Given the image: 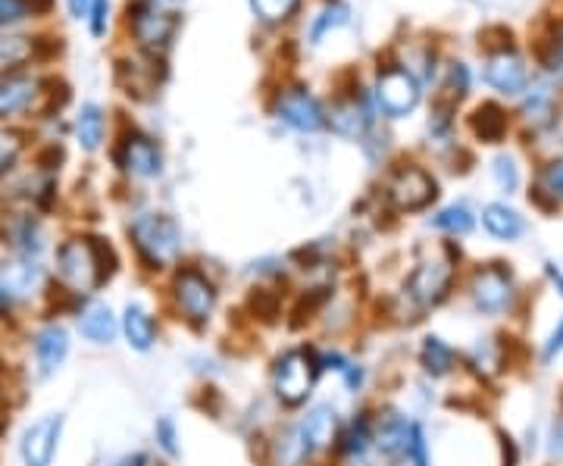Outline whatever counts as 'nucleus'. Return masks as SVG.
Segmentation results:
<instances>
[{"mask_svg": "<svg viewBox=\"0 0 563 466\" xmlns=\"http://www.w3.org/2000/svg\"><path fill=\"white\" fill-rule=\"evenodd\" d=\"M29 3L25 0H0V25H13V22L25 20Z\"/></svg>", "mask_w": 563, "mask_h": 466, "instance_id": "40", "label": "nucleus"}, {"mask_svg": "<svg viewBox=\"0 0 563 466\" xmlns=\"http://www.w3.org/2000/svg\"><path fill=\"white\" fill-rule=\"evenodd\" d=\"M322 360L317 345H288L269 364V398L279 410L301 413L303 407L313 404L317 388L322 382Z\"/></svg>", "mask_w": 563, "mask_h": 466, "instance_id": "3", "label": "nucleus"}, {"mask_svg": "<svg viewBox=\"0 0 563 466\" xmlns=\"http://www.w3.org/2000/svg\"><path fill=\"white\" fill-rule=\"evenodd\" d=\"M322 373L325 376H335L342 382L344 395L351 398H361L366 386H369V369L363 360H357L354 354H347L342 347H320Z\"/></svg>", "mask_w": 563, "mask_h": 466, "instance_id": "20", "label": "nucleus"}, {"mask_svg": "<svg viewBox=\"0 0 563 466\" xmlns=\"http://www.w3.org/2000/svg\"><path fill=\"white\" fill-rule=\"evenodd\" d=\"M276 116H279L288 129L303 132V135H317V132H322V129L329 125L320 101H317L313 95L301 91V88H291V91L282 95L279 103H276Z\"/></svg>", "mask_w": 563, "mask_h": 466, "instance_id": "17", "label": "nucleus"}, {"mask_svg": "<svg viewBox=\"0 0 563 466\" xmlns=\"http://www.w3.org/2000/svg\"><path fill=\"white\" fill-rule=\"evenodd\" d=\"M485 232L498 242H517L526 235V220L520 210L507 207V203H485L483 210Z\"/></svg>", "mask_w": 563, "mask_h": 466, "instance_id": "24", "label": "nucleus"}, {"mask_svg": "<svg viewBox=\"0 0 563 466\" xmlns=\"http://www.w3.org/2000/svg\"><path fill=\"white\" fill-rule=\"evenodd\" d=\"M454 285H457V260H454L451 251L420 260L407 273V279L395 295V301L401 304L398 320L401 323H417L426 313L439 310L454 295Z\"/></svg>", "mask_w": 563, "mask_h": 466, "instance_id": "4", "label": "nucleus"}, {"mask_svg": "<svg viewBox=\"0 0 563 466\" xmlns=\"http://www.w3.org/2000/svg\"><path fill=\"white\" fill-rule=\"evenodd\" d=\"M120 339L132 354H151L161 345V320L151 307L139 301V298H129L120 307Z\"/></svg>", "mask_w": 563, "mask_h": 466, "instance_id": "14", "label": "nucleus"}, {"mask_svg": "<svg viewBox=\"0 0 563 466\" xmlns=\"http://www.w3.org/2000/svg\"><path fill=\"white\" fill-rule=\"evenodd\" d=\"M544 276H548V282L558 288V295L563 298V269L558 264H544Z\"/></svg>", "mask_w": 563, "mask_h": 466, "instance_id": "43", "label": "nucleus"}, {"mask_svg": "<svg viewBox=\"0 0 563 466\" xmlns=\"http://www.w3.org/2000/svg\"><path fill=\"white\" fill-rule=\"evenodd\" d=\"M7 429H10V413H7V407L0 401V439L7 435Z\"/></svg>", "mask_w": 563, "mask_h": 466, "instance_id": "47", "label": "nucleus"}, {"mask_svg": "<svg viewBox=\"0 0 563 466\" xmlns=\"http://www.w3.org/2000/svg\"><path fill=\"white\" fill-rule=\"evenodd\" d=\"M76 144H79L85 154H98L103 147V138H107V116L98 103H85L76 116Z\"/></svg>", "mask_w": 563, "mask_h": 466, "instance_id": "26", "label": "nucleus"}, {"mask_svg": "<svg viewBox=\"0 0 563 466\" xmlns=\"http://www.w3.org/2000/svg\"><path fill=\"white\" fill-rule=\"evenodd\" d=\"M66 442V413L47 410L29 420L16 435V461L20 466H57Z\"/></svg>", "mask_w": 563, "mask_h": 466, "instance_id": "9", "label": "nucleus"}, {"mask_svg": "<svg viewBox=\"0 0 563 466\" xmlns=\"http://www.w3.org/2000/svg\"><path fill=\"white\" fill-rule=\"evenodd\" d=\"M263 466H320L301 435L298 420H282L261 439Z\"/></svg>", "mask_w": 563, "mask_h": 466, "instance_id": "13", "label": "nucleus"}, {"mask_svg": "<svg viewBox=\"0 0 563 466\" xmlns=\"http://www.w3.org/2000/svg\"><path fill=\"white\" fill-rule=\"evenodd\" d=\"M551 69H563V35L554 41V57H551Z\"/></svg>", "mask_w": 563, "mask_h": 466, "instance_id": "45", "label": "nucleus"}, {"mask_svg": "<svg viewBox=\"0 0 563 466\" xmlns=\"http://www.w3.org/2000/svg\"><path fill=\"white\" fill-rule=\"evenodd\" d=\"M66 320L73 325L76 339L85 342L88 347H113L120 342V310L103 301L101 298H91V301H79L66 310Z\"/></svg>", "mask_w": 563, "mask_h": 466, "instance_id": "10", "label": "nucleus"}, {"mask_svg": "<svg viewBox=\"0 0 563 466\" xmlns=\"http://www.w3.org/2000/svg\"><path fill=\"white\" fill-rule=\"evenodd\" d=\"M563 354V317L558 320V325L551 329V335L544 339V345H542V364L544 366H551L558 357Z\"/></svg>", "mask_w": 563, "mask_h": 466, "instance_id": "39", "label": "nucleus"}, {"mask_svg": "<svg viewBox=\"0 0 563 466\" xmlns=\"http://www.w3.org/2000/svg\"><path fill=\"white\" fill-rule=\"evenodd\" d=\"M492 173H495V182H498V188L501 191H517L520 188V166H517V160L510 157V154H501V157H495V163H492Z\"/></svg>", "mask_w": 563, "mask_h": 466, "instance_id": "35", "label": "nucleus"}, {"mask_svg": "<svg viewBox=\"0 0 563 466\" xmlns=\"http://www.w3.org/2000/svg\"><path fill=\"white\" fill-rule=\"evenodd\" d=\"M335 466H379L376 457H351V461H335Z\"/></svg>", "mask_w": 563, "mask_h": 466, "instance_id": "44", "label": "nucleus"}, {"mask_svg": "<svg viewBox=\"0 0 563 466\" xmlns=\"http://www.w3.org/2000/svg\"><path fill=\"white\" fill-rule=\"evenodd\" d=\"M107 13H110V0H91V35L101 38L107 32Z\"/></svg>", "mask_w": 563, "mask_h": 466, "instance_id": "41", "label": "nucleus"}, {"mask_svg": "<svg viewBox=\"0 0 563 466\" xmlns=\"http://www.w3.org/2000/svg\"><path fill=\"white\" fill-rule=\"evenodd\" d=\"M347 20V7H342V3H335V7H329L325 13H322L320 20H317V25H313V44H320L322 35L329 32V29H335V25H342V22Z\"/></svg>", "mask_w": 563, "mask_h": 466, "instance_id": "37", "label": "nucleus"}, {"mask_svg": "<svg viewBox=\"0 0 563 466\" xmlns=\"http://www.w3.org/2000/svg\"><path fill=\"white\" fill-rule=\"evenodd\" d=\"M254 13L266 22H282L295 16V10L301 7V0H251Z\"/></svg>", "mask_w": 563, "mask_h": 466, "instance_id": "34", "label": "nucleus"}, {"mask_svg": "<svg viewBox=\"0 0 563 466\" xmlns=\"http://www.w3.org/2000/svg\"><path fill=\"white\" fill-rule=\"evenodd\" d=\"M298 420V426H301V435L307 439V445L313 451V457L325 464V461H332V454H335V445H339V432H342V413H339V407L332 404V401H313V404H307L295 417Z\"/></svg>", "mask_w": 563, "mask_h": 466, "instance_id": "12", "label": "nucleus"}, {"mask_svg": "<svg viewBox=\"0 0 563 466\" xmlns=\"http://www.w3.org/2000/svg\"><path fill=\"white\" fill-rule=\"evenodd\" d=\"M76 347V332L63 313H38L22 329V373L32 386L57 379Z\"/></svg>", "mask_w": 563, "mask_h": 466, "instance_id": "2", "label": "nucleus"}, {"mask_svg": "<svg viewBox=\"0 0 563 466\" xmlns=\"http://www.w3.org/2000/svg\"><path fill=\"white\" fill-rule=\"evenodd\" d=\"M417 364H420L422 376H426L429 382H442V379L457 373L461 354H457V347L451 345L444 335H439V332H426L420 339V345H417Z\"/></svg>", "mask_w": 563, "mask_h": 466, "instance_id": "19", "label": "nucleus"}, {"mask_svg": "<svg viewBox=\"0 0 563 466\" xmlns=\"http://www.w3.org/2000/svg\"><path fill=\"white\" fill-rule=\"evenodd\" d=\"M51 232L41 213L7 207L0 213V254L25 257V260H47L51 257Z\"/></svg>", "mask_w": 563, "mask_h": 466, "instance_id": "7", "label": "nucleus"}, {"mask_svg": "<svg viewBox=\"0 0 563 466\" xmlns=\"http://www.w3.org/2000/svg\"><path fill=\"white\" fill-rule=\"evenodd\" d=\"M151 435H154V447L161 451L169 464H173V461H179L181 457V429H179V423H176V417L161 413V417L154 420Z\"/></svg>", "mask_w": 563, "mask_h": 466, "instance_id": "30", "label": "nucleus"}, {"mask_svg": "<svg viewBox=\"0 0 563 466\" xmlns=\"http://www.w3.org/2000/svg\"><path fill=\"white\" fill-rule=\"evenodd\" d=\"M129 242L135 251V260L144 273L161 276L181 266L185 235L181 225L161 210H144L129 220Z\"/></svg>", "mask_w": 563, "mask_h": 466, "instance_id": "6", "label": "nucleus"}, {"mask_svg": "<svg viewBox=\"0 0 563 466\" xmlns=\"http://www.w3.org/2000/svg\"><path fill=\"white\" fill-rule=\"evenodd\" d=\"M351 457H373V407H357L342 420L332 464Z\"/></svg>", "mask_w": 563, "mask_h": 466, "instance_id": "18", "label": "nucleus"}, {"mask_svg": "<svg viewBox=\"0 0 563 466\" xmlns=\"http://www.w3.org/2000/svg\"><path fill=\"white\" fill-rule=\"evenodd\" d=\"M466 81H470V76H466V66H451V88H454V95L457 98H463L466 95Z\"/></svg>", "mask_w": 563, "mask_h": 466, "instance_id": "42", "label": "nucleus"}, {"mask_svg": "<svg viewBox=\"0 0 563 466\" xmlns=\"http://www.w3.org/2000/svg\"><path fill=\"white\" fill-rule=\"evenodd\" d=\"M466 298L479 317H504L520 301V285L504 264H483L466 279Z\"/></svg>", "mask_w": 563, "mask_h": 466, "instance_id": "8", "label": "nucleus"}, {"mask_svg": "<svg viewBox=\"0 0 563 466\" xmlns=\"http://www.w3.org/2000/svg\"><path fill=\"white\" fill-rule=\"evenodd\" d=\"M473 132L476 138H483L485 144H498L507 135V116H504L501 107L495 103H483L476 113H473Z\"/></svg>", "mask_w": 563, "mask_h": 466, "instance_id": "29", "label": "nucleus"}, {"mask_svg": "<svg viewBox=\"0 0 563 466\" xmlns=\"http://www.w3.org/2000/svg\"><path fill=\"white\" fill-rule=\"evenodd\" d=\"M117 166L135 182H151L163 173L161 144L141 132H129L117 147Z\"/></svg>", "mask_w": 563, "mask_h": 466, "instance_id": "15", "label": "nucleus"}, {"mask_svg": "<svg viewBox=\"0 0 563 466\" xmlns=\"http://www.w3.org/2000/svg\"><path fill=\"white\" fill-rule=\"evenodd\" d=\"M101 466H154V461H151V451L135 447V451H122V454L107 457Z\"/></svg>", "mask_w": 563, "mask_h": 466, "instance_id": "38", "label": "nucleus"}, {"mask_svg": "<svg viewBox=\"0 0 563 466\" xmlns=\"http://www.w3.org/2000/svg\"><path fill=\"white\" fill-rule=\"evenodd\" d=\"M376 101L388 116H407L420 103V81L407 69H385L376 81Z\"/></svg>", "mask_w": 563, "mask_h": 466, "instance_id": "16", "label": "nucleus"}, {"mask_svg": "<svg viewBox=\"0 0 563 466\" xmlns=\"http://www.w3.org/2000/svg\"><path fill=\"white\" fill-rule=\"evenodd\" d=\"M329 125H332L339 135H344V138H361L363 132L369 129V110L357 101H344L332 110Z\"/></svg>", "mask_w": 563, "mask_h": 466, "instance_id": "28", "label": "nucleus"}, {"mask_svg": "<svg viewBox=\"0 0 563 466\" xmlns=\"http://www.w3.org/2000/svg\"><path fill=\"white\" fill-rule=\"evenodd\" d=\"M32 41L22 38V35H3L0 38V73L7 69H16L25 60H32Z\"/></svg>", "mask_w": 563, "mask_h": 466, "instance_id": "33", "label": "nucleus"}, {"mask_svg": "<svg viewBox=\"0 0 563 466\" xmlns=\"http://www.w3.org/2000/svg\"><path fill=\"white\" fill-rule=\"evenodd\" d=\"M385 198L398 210V213H420L429 203L439 198V182L417 166L407 163L401 169H395L385 182Z\"/></svg>", "mask_w": 563, "mask_h": 466, "instance_id": "11", "label": "nucleus"}, {"mask_svg": "<svg viewBox=\"0 0 563 466\" xmlns=\"http://www.w3.org/2000/svg\"><path fill=\"white\" fill-rule=\"evenodd\" d=\"M485 79H488L492 88H498L501 95H520V91H526V85H529V69H526L520 54L501 51V54H495L488 60V66H485Z\"/></svg>", "mask_w": 563, "mask_h": 466, "instance_id": "22", "label": "nucleus"}, {"mask_svg": "<svg viewBox=\"0 0 563 466\" xmlns=\"http://www.w3.org/2000/svg\"><path fill=\"white\" fill-rule=\"evenodd\" d=\"M536 201L542 207H561L563 203V160L548 163L536 185Z\"/></svg>", "mask_w": 563, "mask_h": 466, "instance_id": "32", "label": "nucleus"}, {"mask_svg": "<svg viewBox=\"0 0 563 466\" xmlns=\"http://www.w3.org/2000/svg\"><path fill=\"white\" fill-rule=\"evenodd\" d=\"M22 154H25V135H22L20 129L0 125V182L16 173Z\"/></svg>", "mask_w": 563, "mask_h": 466, "instance_id": "31", "label": "nucleus"}, {"mask_svg": "<svg viewBox=\"0 0 563 466\" xmlns=\"http://www.w3.org/2000/svg\"><path fill=\"white\" fill-rule=\"evenodd\" d=\"M47 269H51V282H54L51 313L66 317V310L73 304L101 298L107 285L120 273V257H117L113 244L101 235L76 232V235L54 242Z\"/></svg>", "mask_w": 563, "mask_h": 466, "instance_id": "1", "label": "nucleus"}, {"mask_svg": "<svg viewBox=\"0 0 563 466\" xmlns=\"http://www.w3.org/2000/svg\"><path fill=\"white\" fill-rule=\"evenodd\" d=\"M173 29H176V20L169 13H161V10H139L135 20H132V32L135 38L141 41V47L147 51H157V47H166V41L173 38Z\"/></svg>", "mask_w": 563, "mask_h": 466, "instance_id": "25", "label": "nucleus"}, {"mask_svg": "<svg viewBox=\"0 0 563 466\" xmlns=\"http://www.w3.org/2000/svg\"><path fill=\"white\" fill-rule=\"evenodd\" d=\"M523 113L529 122H544L551 113V91L548 88H536L529 91V98L523 103Z\"/></svg>", "mask_w": 563, "mask_h": 466, "instance_id": "36", "label": "nucleus"}, {"mask_svg": "<svg viewBox=\"0 0 563 466\" xmlns=\"http://www.w3.org/2000/svg\"><path fill=\"white\" fill-rule=\"evenodd\" d=\"M432 229H439L448 238H466L476 229V213L466 203H448L432 217Z\"/></svg>", "mask_w": 563, "mask_h": 466, "instance_id": "27", "label": "nucleus"}, {"mask_svg": "<svg viewBox=\"0 0 563 466\" xmlns=\"http://www.w3.org/2000/svg\"><path fill=\"white\" fill-rule=\"evenodd\" d=\"M41 95H44L41 81L32 76H13V79L0 81V122L32 113Z\"/></svg>", "mask_w": 563, "mask_h": 466, "instance_id": "21", "label": "nucleus"}, {"mask_svg": "<svg viewBox=\"0 0 563 466\" xmlns=\"http://www.w3.org/2000/svg\"><path fill=\"white\" fill-rule=\"evenodd\" d=\"M69 13H73L76 20H81V16L88 13V0H69Z\"/></svg>", "mask_w": 563, "mask_h": 466, "instance_id": "46", "label": "nucleus"}, {"mask_svg": "<svg viewBox=\"0 0 563 466\" xmlns=\"http://www.w3.org/2000/svg\"><path fill=\"white\" fill-rule=\"evenodd\" d=\"M463 364L470 366L479 379H495L504 369V364H507V347H504L501 339L485 335V339H476V342L470 345Z\"/></svg>", "mask_w": 563, "mask_h": 466, "instance_id": "23", "label": "nucleus"}, {"mask_svg": "<svg viewBox=\"0 0 563 466\" xmlns=\"http://www.w3.org/2000/svg\"><path fill=\"white\" fill-rule=\"evenodd\" d=\"M166 310L179 320L181 325L203 332L207 325L217 320L222 304V291L217 279L195 264H181L169 273V282L163 291Z\"/></svg>", "mask_w": 563, "mask_h": 466, "instance_id": "5", "label": "nucleus"}]
</instances>
